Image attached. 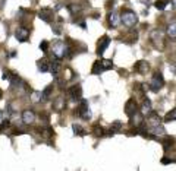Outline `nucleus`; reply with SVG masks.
<instances>
[{
  "label": "nucleus",
  "instance_id": "1",
  "mask_svg": "<svg viewBox=\"0 0 176 171\" xmlns=\"http://www.w3.org/2000/svg\"><path fill=\"white\" fill-rule=\"evenodd\" d=\"M112 67H113L112 60H97V62H94V65H92L91 73L100 75V73H103V72H106V70H110Z\"/></svg>",
  "mask_w": 176,
  "mask_h": 171
},
{
  "label": "nucleus",
  "instance_id": "2",
  "mask_svg": "<svg viewBox=\"0 0 176 171\" xmlns=\"http://www.w3.org/2000/svg\"><path fill=\"white\" fill-rule=\"evenodd\" d=\"M120 22L125 25V26L131 28V26H134V25L138 22V16H136V13L132 12V10H123L122 15H120Z\"/></svg>",
  "mask_w": 176,
  "mask_h": 171
},
{
  "label": "nucleus",
  "instance_id": "3",
  "mask_svg": "<svg viewBox=\"0 0 176 171\" xmlns=\"http://www.w3.org/2000/svg\"><path fill=\"white\" fill-rule=\"evenodd\" d=\"M78 116L82 120H90L91 119V110H90V106H88L87 99H81V104L78 107Z\"/></svg>",
  "mask_w": 176,
  "mask_h": 171
},
{
  "label": "nucleus",
  "instance_id": "4",
  "mask_svg": "<svg viewBox=\"0 0 176 171\" xmlns=\"http://www.w3.org/2000/svg\"><path fill=\"white\" fill-rule=\"evenodd\" d=\"M163 85H164V78H163V75L160 73V72H156V73L153 75V78H151L150 81V86L153 91H160L163 88Z\"/></svg>",
  "mask_w": 176,
  "mask_h": 171
},
{
  "label": "nucleus",
  "instance_id": "5",
  "mask_svg": "<svg viewBox=\"0 0 176 171\" xmlns=\"http://www.w3.org/2000/svg\"><path fill=\"white\" fill-rule=\"evenodd\" d=\"M125 113L128 117H134L135 114H138V104H136V101H135L134 98H129L128 101H126L125 104Z\"/></svg>",
  "mask_w": 176,
  "mask_h": 171
},
{
  "label": "nucleus",
  "instance_id": "6",
  "mask_svg": "<svg viewBox=\"0 0 176 171\" xmlns=\"http://www.w3.org/2000/svg\"><path fill=\"white\" fill-rule=\"evenodd\" d=\"M53 51H54V56L56 59H62V57L66 56V44L62 42V41H56L53 44Z\"/></svg>",
  "mask_w": 176,
  "mask_h": 171
},
{
  "label": "nucleus",
  "instance_id": "7",
  "mask_svg": "<svg viewBox=\"0 0 176 171\" xmlns=\"http://www.w3.org/2000/svg\"><path fill=\"white\" fill-rule=\"evenodd\" d=\"M109 44H110V38L107 35H103L100 38V41H98V44H97V54H98V56H103L104 51L109 47Z\"/></svg>",
  "mask_w": 176,
  "mask_h": 171
},
{
  "label": "nucleus",
  "instance_id": "8",
  "mask_svg": "<svg viewBox=\"0 0 176 171\" xmlns=\"http://www.w3.org/2000/svg\"><path fill=\"white\" fill-rule=\"evenodd\" d=\"M15 37H16L18 41L25 42V41L29 38V29H28V28H25V26H19L16 31H15Z\"/></svg>",
  "mask_w": 176,
  "mask_h": 171
},
{
  "label": "nucleus",
  "instance_id": "9",
  "mask_svg": "<svg viewBox=\"0 0 176 171\" xmlns=\"http://www.w3.org/2000/svg\"><path fill=\"white\" fill-rule=\"evenodd\" d=\"M67 92H69V95H71V98H72L74 101H81V99H82V88H81L79 85L71 86Z\"/></svg>",
  "mask_w": 176,
  "mask_h": 171
},
{
  "label": "nucleus",
  "instance_id": "10",
  "mask_svg": "<svg viewBox=\"0 0 176 171\" xmlns=\"http://www.w3.org/2000/svg\"><path fill=\"white\" fill-rule=\"evenodd\" d=\"M22 122L25 123V124H33L35 122V114H34L33 110H29V108L24 110V113H22Z\"/></svg>",
  "mask_w": 176,
  "mask_h": 171
},
{
  "label": "nucleus",
  "instance_id": "11",
  "mask_svg": "<svg viewBox=\"0 0 176 171\" xmlns=\"http://www.w3.org/2000/svg\"><path fill=\"white\" fill-rule=\"evenodd\" d=\"M150 69V66H148V63L147 62H144V60H140V62H136L134 66V70L136 72V73L140 75H144L147 73V70Z\"/></svg>",
  "mask_w": 176,
  "mask_h": 171
},
{
  "label": "nucleus",
  "instance_id": "12",
  "mask_svg": "<svg viewBox=\"0 0 176 171\" xmlns=\"http://www.w3.org/2000/svg\"><path fill=\"white\" fill-rule=\"evenodd\" d=\"M38 16H40V19H43L44 22H51V19H53V12H51L50 9H41L40 13H38Z\"/></svg>",
  "mask_w": 176,
  "mask_h": 171
},
{
  "label": "nucleus",
  "instance_id": "13",
  "mask_svg": "<svg viewBox=\"0 0 176 171\" xmlns=\"http://www.w3.org/2000/svg\"><path fill=\"white\" fill-rule=\"evenodd\" d=\"M148 132L153 133V135H159V136H164V133H166L164 127L161 126V123H160V124H154V126H150V127H148Z\"/></svg>",
  "mask_w": 176,
  "mask_h": 171
},
{
  "label": "nucleus",
  "instance_id": "14",
  "mask_svg": "<svg viewBox=\"0 0 176 171\" xmlns=\"http://www.w3.org/2000/svg\"><path fill=\"white\" fill-rule=\"evenodd\" d=\"M60 69H62V65H60L59 60H53L50 63V72L53 76H57L59 72H60Z\"/></svg>",
  "mask_w": 176,
  "mask_h": 171
},
{
  "label": "nucleus",
  "instance_id": "15",
  "mask_svg": "<svg viewBox=\"0 0 176 171\" xmlns=\"http://www.w3.org/2000/svg\"><path fill=\"white\" fill-rule=\"evenodd\" d=\"M37 67H38L40 72H49V70H50V63H49L47 59H43V60H40V62L37 63Z\"/></svg>",
  "mask_w": 176,
  "mask_h": 171
},
{
  "label": "nucleus",
  "instance_id": "16",
  "mask_svg": "<svg viewBox=\"0 0 176 171\" xmlns=\"http://www.w3.org/2000/svg\"><path fill=\"white\" fill-rule=\"evenodd\" d=\"M150 38H151V41L153 42H161L163 41V32L160 31V29H154L153 32H151V35H150Z\"/></svg>",
  "mask_w": 176,
  "mask_h": 171
},
{
  "label": "nucleus",
  "instance_id": "17",
  "mask_svg": "<svg viewBox=\"0 0 176 171\" xmlns=\"http://www.w3.org/2000/svg\"><path fill=\"white\" fill-rule=\"evenodd\" d=\"M109 22L113 28H116L117 25H119V22H120V16L117 15L116 12H112V13L109 15Z\"/></svg>",
  "mask_w": 176,
  "mask_h": 171
},
{
  "label": "nucleus",
  "instance_id": "18",
  "mask_svg": "<svg viewBox=\"0 0 176 171\" xmlns=\"http://www.w3.org/2000/svg\"><path fill=\"white\" fill-rule=\"evenodd\" d=\"M151 110H153V106H151V101H150V99H147V98H145V99L143 101V106H141V111H143L144 114H150V113H153Z\"/></svg>",
  "mask_w": 176,
  "mask_h": 171
},
{
  "label": "nucleus",
  "instance_id": "19",
  "mask_svg": "<svg viewBox=\"0 0 176 171\" xmlns=\"http://www.w3.org/2000/svg\"><path fill=\"white\" fill-rule=\"evenodd\" d=\"M167 5H170L169 0H156V3H154V6L159 10H164V9L167 8Z\"/></svg>",
  "mask_w": 176,
  "mask_h": 171
},
{
  "label": "nucleus",
  "instance_id": "20",
  "mask_svg": "<svg viewBox=\"0 0 176 171\" xmlns=\"http://www.w3.org/2000/svg\"><path fill=\"white\" fill-rule=\"evenodd\" d=\"M176 120V108H173V110H170L166 116H164V122H175Z\"/></svg>",
  "mask_w": 176,
  "mask_h": 171
},
{
  "label": "nucleus",
  "instance_id": "21",
  "mask_svg": "<svg viewBox=\"0 0 176 171\" xmlns=\"http://www.w3.org/2000/svg\"><path fill=\"white\" fill-rule=\"evenodd\" d=\"M51 92H53V85H49V86L41 92V98L44 99V101H46V99H49L50 95H51Z\"/></svg>",
  "mask_w": 176,
  "mask_h": 171
},
{
  "label": "nucleus",
  "instance_id": "22",
  "mask_svg": "<svg viewBox=\"0 0 176 171\" xmlns=\"http://www.w3.org/2000/svg\"><path fill=\"white\" fill-rule=\"evenodd\" d=\"M167 35L170 38H176V22L170 24L167 26Z\"/></svg>",
  "mask_w": 176,
  "mask_h": 171
},
{
  "label": "nucleus",
  "instance_id": "23",
  "mask_svg": "<svg viewBox=\"0 0 176 171\" xmlns=\"http://www.w3.org/2000/svg\"><path fill=\"white\" fill-rule=\"evenodd\" d=\"M72 129H74V132H75V135H79V136H84L85 135V130L81 127V126H78V124H74Z\"/></svg>",
  "mask_w": 176,
  "mask_h": 171
},
{
  "label": "nucleus",
  "instance_id": "24",
  "mask_svg": "<svg viewBox=\"0 0 176 171\" xmlns=\"http://www.w3.org/2000/svg\"><path fill=\"white\" fill-rule=\"evenodd\" d=\"M120 129H122V123H120V122L112 123V126H110V130H112V133H113V132H116V130H120Z\"/></svg>",
  "mask_w": 176,
  "mask_h": 171
},
{
  "label": "nucleus",
  "instance_id": "25",
  "mask_svg": "<svg viewBox=\"0 0 176 171\" xmlns=\"http://www.w3.org/2000/svg\"><path fill=\"white\" fill-rule=\"evenodd\" d=\"M92 132H94L95 136H101V135H103V127L98 126V124H95V126L92 127Z\"/></svg>",
  "mask_w": 176,
  "mask_h": 171
},
{
  "label": "nucleus",
  "instance_id": "26",
  "mask_svg": "<svg viewBox=\"0 0 176 171\" xmlns=\"http://www.w3.org/2000/svg\"><path fill=\"white\" fill-rule=\"evenodd\" d=\"M40 50L44 51V53H47V50H49V42H47V41H41V42H40Z\"/></svg>",
  "mask_w": 176,
  "mask_h": 171
},
{
  "label": "nucleus",
  "instance_id": "27",
  "mask_svg": "<svg viewBox=\"0 0 176 171\" xmlns=\"http://www.w3.org/2000/svg\"><path fill=\"white\" fill-rule=\"evenodd\" d=\"M40 99H41V92H37V91L33 92V101L34 102H38Z\"/></svg>",
  "mask_w": 176,
  "mask_h": 171
},
{
  "label": "nucleus",
  "instance_id": "28",
  "mask_svg": "<svg viewBox=\"0 0 176 171\" xmlns=\"http://www.w3.org/2000/svg\"><path fill=\"white\" fill-rule=\"evenodd\" d=\"M62 104H63V99H62V98H57V101L54 102V108H56V110H60V108H62Z\"/></svg>",
  "mask_w": 176,
  "mask_h": 171
},
{
  "label": "nucleus",
  "instance_id": "29",
  "mask_svg": "<svg viewBox=\"0 0 176 171\" xmlns=\"http://www.w3.org/2000/svg\"><path fill=\"white\" fill-rule=\"evenodd\" d=\"M9 124H10V123H9V120H3V122L0 123V129H5V127H8Z\"/></svg>",
  "mask_w": 176,
  "mask_h": 171
},
{
  "label": "nucleus",
  "instance_id": "30",
  "mask_svg": "<svg viewBox=\"0 0 176 171\" xmlns=\"http://www.w3.org/2000/svg\"><path fill=\"white\" fill-rule=\"evenodd\" d=\"M161 163H163V164H169V163H173V159H169V158H163V159H161Z\"/></svg>",
  "mask_w": 176,
  "mask_h": 171
},
{
  "label": "nucleus",
  "instance_id": "31",
  "mask_svg": "<svg viewBox=\"0 0 176 171\" xmlns=\"http://www.w3.org/2000/svg\"><path fill=\"white\" fill-rule=\"evenodd\" d=\"M3 122V113H2V111H0V123Z\"/></svg>",
  "mask_w": 176,
  "mask_h": 171
},
{
  "label": "nucleus",
  "instance_id": "32",
  "mask_svg": "<svg viewBox=\"0 0 176 171\" xmlns=\"http://www.w3.org/2000/svg\"><path fill=\"white\" fill-rule=\"evenodd\" d=\"M172 3H173V5H175V8H176V0H172Z\"/></svg>",
  "mask_w": 176,
  "mask_h": 171
},
{
  "label": "nucleus",
  "instance_id": "33",
  "mask_svg": "<svg viewBox=\"0 0 176 171\" xmlns=\"http://www.w3.org/2000/svg\"><path fill=\"white\" fill-rule=\"evenodd\" d=\"M0 98H2V92H0Z\"/></svg>",
  "mask_w": 176,
  "mask_h": 171
}]
</instances>
